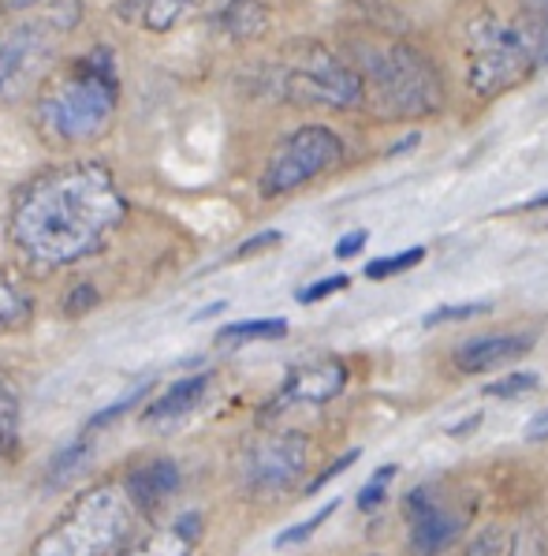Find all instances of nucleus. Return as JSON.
Wrapping results in <instances>:
<instances>
[{
  "mask_svg": "<svg viewBox=\"0 0 548 556\" xmlns=\"http://www.w3.org/2000/svg\"><path fill=\"white\" fill-rule=\"evenodd\" d=\"M127 202L105 165L49 168L23 187L12 210V243L23 258L56 269L98 251L124 220Z\"/></svg>",
  "mask_w": 548,
  "mask_h": 556,
  "instance_id": "obj_1",
  "label": "nucleus"
},
{
  "mask_svg": "<svg viewBox=\"0 0 548 556\" xmlns=\"http://www.w3.org/2000/svg\"><path fill=\"white\" fill-rule=\"evenodd\" d=\"M366 101L381 119H422L441 113L444 83L441 72L422 49L392 38L384 46L362 49Z\"/></svg>",
  "mask_w": 548,
  "mask_h": 556,
  "instance_id": "obj_2",
  "label": "nucleus"
},
{
  "mask_svg": "<svg viewBox=\"0 0 548 556\" xmlns=\"http://www.w3.org/2000/svg\"><path fill=\"white\" fill-rule=\"evenodd\" d=\"M135 519L139 508L124 485L101 482L72 501V508L30 545V556H119L135 534Z\"/></svg>",
  "mask_w": 548,
  "mask_h": 556,
  "instance_id": "obj_3",
  "label": "nucleus"
},
{
  "mask_svg": "<svg viewBox=\"0 0 548 556\" xmlns=\"http://www.w3.org/2000/svg\"><path fill=\"white\" fill-rule=\"evenodd\" d=\"M116 109V64L109 49L93 53L41 98V127L56 142H90L109 127Z\"/></svg>",
  "mask_w": 548,
  "mask_h": 556,
  "instance_id": "obj_4",
  "label": "nucleus"
},
{
  "mask_svg": "<svg viewBox=\"0 0 548 556\" xmlns=\"http://www.w3.org/2000/svg\"><path fill=\"white\" fill-rule=\"evenodd\" d=\"M534 72V49L522 38L515 23L500 20L489 8L470 20L467 27V83L477 98L515 90Z\"/></svg>",
  "mask_w": 548,
  "mask_h": 556,
  "instance_id": "obj_5",
  "label": "nucleus"
},
{
  "mask_svg": "<svg viewBox=\"0 0 548 556\" xmlns=\"http://www.w3.org/2000/svg\"><path fill=\"white\" fill-rule=\"evenodd\" d=\"M280 90L295 105H318V109H358L366 101L362 75L321 46L298 49V56L280 75Z\"/></svg>",
  "mask_w": 548,
  "mask_h": 556,
  "instance_id": "obj_6",
  "label": "nucleus"
},
{
  "mask_svg": "<svg viewBox=\"0 0 548 556\" xmlns=\"http://www.w3.org/2000/svg\"><path fill=\"white\" fill-rule=\"evenodd\" d=\"M344 157V142L336 131H329L324 124H306L298 131H291L277 150H272L269 165L262 173V194L277 199V194H291L303 184L329 173L336 161Z\"/></svg>",
  "mask_w": 548,
  "mask_h": 556,
  "instance_id": "obj_7",
  "label": "nucleus"
},
{
  "mask_svg": "<svg viewBox=\"0 0 548 556\" xmlns=\"http://www.w3.org/2000/svg\"><path fill=\"white\" fill-rule=\"evenodd\" d=\"M306 467V438L303 433H272V438L254 441L243 452L239 478L246 493L254 497H277L284 493Z\"/></svg>",
  "mask_w": 548,
  "mask_h": 556,
  "instance_id": "obj_8",
  "label": "nucleus"
},
{
  "mask_svg": "<svg viewBox=\"0 0 548 556\" xmlns=\"http://www.w3.org/2000/svg\"><path fill=\"white\" fill-rule=\"evenodd\" d=\"M49 49L53 41L41 23H23V27L8 30V38L0 41V101H15L38 79Z\"/></svg>",
  "mask_w": 548,
  "mask_h": 556,
  "instance_id": "obj_9",
  "label": "nucleus"
},
{
  "mask_svg": "<svg viewBox=\"0 0 548 556\" xmlns=\"http://www.w3.org/2000/svg\"><path fill=\"white\" fill-rule=\"evenodd\" d=\"M407 523L415 556H441L462 534V519L436 504L425 490H415L407 497Z\"/></svg>",
  "mask_w": 548,
  "mask_h": 556,
  "instance_id": "obj_10",
  "label": "nucleus"
},
{
  "mask_svg": "<svg viewBox=\"0 0 548 556\" xmlns=\"http://www.w3.org/2000/svg\"><path fill=\"white\" fill-rule=\"evenodd\" d=\"M534 344H537L534 332H489V337H474L462 348H456V370L489 374L504 363H515Z\"/></svg>",
  "mask_w": 548,
  "mask_h": 556,
  "instance_id": "obj_11",
  "label": "nucleus"
},
{
  "mask_svg": "<svg viewBox=\"0 0 548 556\" xmlns=\"http://www.w3.org/2000/svg\"><path fill=\"white\" fill-rule=\"evenodd\" d=\"M347 384V366L340 358H314V363H303L288 374L284 392L298 404H329L344 392Z\"/></svg>",
  "mask_w": 548,
  "mask_h": 556,
  "instance_id": "obj_12",
  "label": "nucleus"
},
{
  "mask_svg": "<svg viewBox=\"0 0 548 556\" xmlns=\"http://www.w3.org/2000/svg\"><path fill=\"white\" fill-rule=\"evenodd\" d=\"M209 381H213L209 374H191V378L176 381L173 389L165 392V396L153 400V404L145 407L142 422L153 426V430H168V426L183 422V418L205 400V392H209Z\"/></svg>",
  "mask_w": 548,
  "mask_h": 556,
  "instance_id": "obj_13",
  "label": "nucleus"
},
{
  "mask_svg": "<svg viewBox=\"0 0 548 556\" xmlns=\"http://www.w3.org/2000/svg\"><path fill=\"white\" fill-rule=\"evenodd\" d=\"M124 490L139 511H153L157 504H165L179 490V467L173 459H150V464L135 467L131 475H127Z\"/></svg>",
  "mask_w": 548,
  "mask_h": 556,
  "instance_id": "obj_14",
  "label": "nucleus"
},
{
  "mask_svg": "<svg viewBox=\"0 0 548 556\" xmlns=\"http://www.w3.org/2000/svg\"><path fill=\"white\" fill-rule=\"evenodd\" d=\"M199 534H202V519L194 511H187L168 530H157V534H150L145 542L131 545V549H124L119 556H194Z\"/></svg>",
  "mask_w": 548,
  "mask_h": 556,
  "instance_id": "obj_15",
  "label": "nucleus"
},
{
  "mask_svg": "<svg viewBox=\"0 0 548 556\" xmlns=\"http://www.w3.org/2000/svg\"><path fill=\"white\" fill-rule=\"evenodd\" d=\"M269 27V12H265L262 0H231L228 12H225V30L231 38L246 41V38H258V34Z\"/></svg>",
  "mask_w": 548,
  "mask_h": 556,
  "instance_id": "obj_16",
  "label": "nucleus"
},
{
  "mask_svg": "<svg viewBox=\"0 0 548 556\" xmlns=\"http://www.w3.org/2000/svg\"><path fill=\"white\" fill-rule=\"evenodd\" d=\"M20 392L0 374V456L12 459L20 452Z\"/></svg>",
  "mask_w": 548,
  "mask_h": 556,
  "instance_id": "obj_17",
  "label": "nucleus"
},
{
  "mask_svg": "<svg viewBox=\"0 0 548 556\" xmlns=\"http://www.w3.org/2000/svg\"><path fill=\"white\" fill-rule=\"evenodd\" d=\"M27 321H30V299H27V292H23L15 280L0 277V337L27 329Z\"/></svg>",
  "mask_w": 548,
  "mask_h": 556,
  "instance_id": "obj_18",
  "label": "nucleus"
},
{
  "mask_svg": "<svg viewBox=\"0 0 548 556\" xmlns=\"http://www.w3.org/2000/svg\"><path fill=\"white\" fill-rule=\"evenodd\" d=\"M288 332L284 318H254V321H235L225 325L217 332V344H243V340H280Z\"/></svg>",
  "mask_w": 548,
  "mask_h": 556,
  "instance_id": "obj_19",
  "label": "nucleus"
},
{
  "mask_svg": "<svg viewBox=\"0 0 548 556\" xmlns=\"http://www.w3.org/2000/svg\"><path fill=\"white\" fill-rule=\"evenodd\" d=\"M90 452H93V441H90V433H82L75 444H67L64 452H56V459L49 464V478L46 482L49 485H64L67 478L75 475V470H82V464L90 459Z\"/></svg>",
  "mask_w": 548,
  "mask_h": 556,
  "instance_id": "obj_20",
  "label": "nucleus"
},
{
  "mask_svg": "<svg viewBox=\"0 0 548 556\" xmlns=\"http://www.w3.org/2000/svg\"><path fill=\"white\" fill-rule=\"evenodd\" d=\"M422 258H425V247H407V251H399V254H384V258L370 262V265H366V277H370V280H388V277H396V273L415 269Z\"/></svg>",
  "mask_w": 548,
  "mask_h": 556,
  "instance_id": "obj_21",
  "label": "nucleus"
},
{
  "mask_svg": "<svg viewBox=\"0 0 548 556\" xmlns=\"http://www.w3.org/2000/svg\"><path fill=\"white\" fill-rule=\"evenodd\" d=\"M187 8H191V0H150V4H145V15H142L145 30H153V34L173 30Z\"/></svg>",
  "mask_w": 548,
  "mask_h": 556,
  "instance_id": "obj_22",
  "label": "nucleus"
},
{
  "mask_svg": "<svg viewBox=\"0 0 548 556\" xmlns=\"http://www.w3.org/2000/svg\"><path fill=\"white\" fill-rule=\"evenodd\" d=\"M396 470H399V467H392V464H384L381 470H377L370 482H366L362 490H358V508H362V511L381 508V501L388 497V482L396 478Z\"/></svg>",
  "mask_w": 548,
  "mask_h": 556,
  "instance_id": "obj_23",
  "label": "nucleus"
},
{
  "mask_svg": "<svg viewBox=\"0 0 548 556\" xmlns=\"http://www.w3.org/2000/svg\"><path fill=\"white\" fill-rule=\"evenodd\" d=\"M537 389V374L522 370V374H508L500 381H489L485 384V396H500V400H515V396H526V392Z\"/></svg>",
  "mask_w": 548,
  "mask_h": 556,
  "instance_id": "obj_24",
  "label": "nucleus"
},
{
  "mask_svg": "<svg viewBox=\"0 0 548 556\" xmlns=\"http://www.w3.org/2000/svg\"><path fill=\"white\" fill-rule=\"evenodd\" d=\"M336 504H340V501H329V504H324L321 511H314V516L306 519V523H298V527L284 530V534L277 538V549H288V545H298V542H306V538H310L314 530H318V527L324 523V519H329L332 511H336Z\"/></svg>",
  "mask_w": 548,
  "mask_h": 556,
  "instance_id": "obj_25",
  "label": "nucleus"
},
{
  "mask_svg": "<svg viewBox=\"0 0 548 556\" xmlns=\"http://www.w3.org/2000/svg\"><path fill=\"white\" fill-rule=\"evenodd\" d=\"M145 389H150V381H139V384H135V389L131 392H127V396L124 400H119V404H113V407H105V410H101V415H93L90 418V426H87V433H93V430H101V426H109V422H116V418L119 415H124V410L127 407H135V404H139V400H142V392Z\"/></svg>",
  "mask_w": 548,
  "mask_h": 556,
  "instance_id": "obj_26",
  "label": "nucleus"
},
{
  "mask_svg": "<svg viewBox=\"0 0 548 556\" xmlns=\"http://www.w3.org/2000/svg\"><path fill=\"white\" fill-rule=\"evenodd\" d=\"M489 311V303H459V306H436L425 314V325H444V321H462V318H477V314Z\"/></svg>",
  "mask_w": 548,
  "mask_h": 556,
  "instance_id": "obj_27",
  "label": "nucleus"
},
{
  "mask_svg": "<svg viewBox=\"0 0 548 556\" xmlns=\"http://www.w3.org/2000/svg\"><path fill=\"white\" fill-rule=\"evenodd\" d=\"M347 285H351V280L344 277V273H336V277H324V280H318V285L303 288V292H298V303H318V299H329L332 292H344Z\"/></svg>",
  "mask_w": 548,
  "mask_h": 556,
  "instance_id": "obj_28",
  "label": "nucleus"
},
{
  "mask_svg": "<svg viewBox=\"0 0 548 556\" xmlns=\"http://www.w3.org/2000/svg\"><path fill=\"white\" fill-rule=\"evenodd\" d=\"M355 459H358V452H355V448H351V452H344V456H340L336 464H329V467L321 470L318 478H314V482H310V493H318L324 482H332V478H336V475H344V470H347L351 464H355Z\"/></svg>",
  "mask_w": 548,
  "mask_h": 556,
  "instance_id": "obj_29",
  "label": "nucleus"
},
{
  "mask_svg": "<svg viewBox=\"0 0 548 556\" xmlns=\"http://www.w3.org/2000/svg\"><path fill=\"white\" fill-rule=\"evenodd\" d=\"M93 303H98V292H93L90 285H82V288H75L72 299H67V314H72V318H79V314H87Z\"/></svg>",
  "mask_w": 548,
  "mask_h": 556,
  "instance_id": "obj_30",
  "label": "nucleus"
},
{
  "mask_svg": "<svg viewBox=\"0 0 548 556\" xmlns=\"http://www.w3.org/2000/svg\"><path fill=\"white\" fill-rule=\"evenodd\" d=\"M280 243V232H262V236H254V239H246L243 247L235 251V258H251V254H258L265 251V247H277Z\"/></svg>",
  "mask_w": 548,
  "mask_h": 556,
  "instance_id": "obj_31",
  "label": "nucleus"
},
{
  "mask_svg": "<svg viewBox=\"0 0 548 556\" xmlns=\"http://www.w3.org/2000/svg\"><path fill=\"white\" fill-rule=\"evenodd\" d=\"M366 239H370V232H362V228H358V232H351V236H344L336 243V258H355V254L366 247Z\"/></svg>",
  "mask_w": 548,
  "mask_h": 556,
  "instance_id": "obj_32",
  "label": "nucleus"
},
{
  "mask_svg": "<svg viewBox=\"0 0 548 556\" xmlns=\"http://www.w3.org/2000/svg\"><path fill=\"white\" fill-rule=\"evenodd\" d=\"M526 441H534V444L548 441V410H541V415H537L534 422L526 426Z\"/></svg>",
  "mask_w": 548,
  "mask_h": 556,
  "instance_id": "obj_33",
  "label": "nucleus"
},
{
  "mask_svg": "<svg viewBox=\"0 0 548 556\" xmlns=\"http://www.w3.org/2000/svg\"><path fill=\"white\" fill-rule=\"evenodd\" d=\"M522 8H526L534 20H541V23H548V0H522Z\"/></svg>",
  "mask_w": 548,
  "mask_h": 556,
  "instance_id": "obj_34",
  "label": "nucleus"
},
{
  "mask_svg": "<svg viewBox=\"0 0 548 556\" xmlns=\"http://www.w3.org/2000/svg\"><path fill=\"white\" fill-rule=\"evenodd\" d=\"M38 0H4V12H23V8H34Z\"/></svg>",
  "mask_w": 548,
  "mask_h": 556,
  "instance_id": "obj_35",
  "label": "nucleus"
},
{
  "mask_svg": "<svg viewBox=\"0 0 548 556\" xmlns=\"http://www.w3.org/2000/svg\"><path fill=\"white\" fill-rule=\"evenodd\" d=\"M545 205H548V191L545 194H534V199L526 202V210H545Z\"/></svg>",
  "mask_w": 548,
  "mask_h": 556,
  "instance_id": "obj_36",
  "label": "nucleus"
},
{
  "mask_svg": "<svg viewBox=\"0 0 548 556\" xmlns=\"http://www.w3.org/2000/svg\"><path fill=\"white\" fill-rule=\"evenodd\" d=\"M139 4L145 8V4H150V0H127V12H135V8H139Z\"/></svg>",
  "mask_w": 548,
  "mask_h": 556,
  "instance_id": "obj_37",
  "label": "nucleus"
},
{
  "mask_svg": "<svg viewBox=\"0 0 548 556\" xmlns=\"http://www.w3.org/2000/svg\"><path fill=\"white\" fill-rule=\"evenodd\" d=\"M541 56L548 60V38H545V46H541Z\"/></svg>",
  "mask_w": 548,
  "mask_h": 556,
  "instance_id": "obj_38",
  "label": "nucleus"
}]
</instances>
